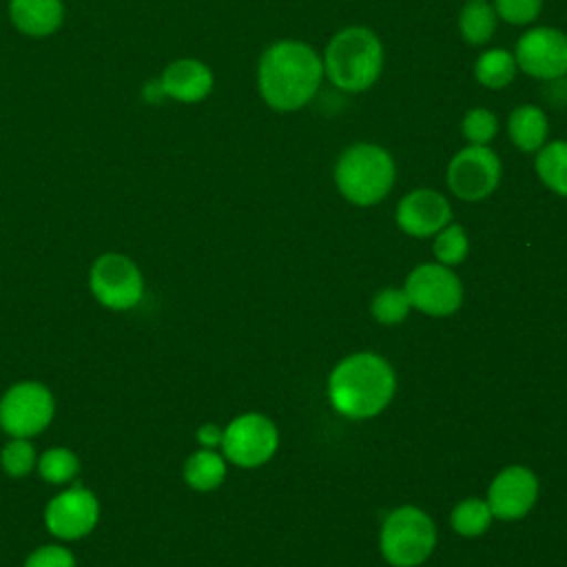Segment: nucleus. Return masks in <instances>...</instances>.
<instances>
[{"label": "nucleus", "instance_id": "1", "mask_svg": "<svg viewBox=\"0 0 567 567\" xmlns=\"http://www.w3.org/2000/svg\"><path fill=\"white\" fill-rule=\"evenodd\" d=\"M321 53L301 40L270 44L257 66V89L264 102L279 113L303 109L323 82Z\"/></svg>", "mask_w": 567, "mask_h": 567}, {"label": "nucleus", "instance_id": "2", "mask_svg": "<svg viewBox=\"0 0 567 567\" xmlns=\"http://www.w3.org/2000/svg\"><path fill=\"white\" fill-rule=\"evenodd\" d=\"M334 410L350 419L379 414L394 394V372L377 354L359 352L337 363L328 383Z\"/></svg>", "mask_w": 567, "mask_h": 567}, {"label": "nucleus", "instance_id": "3", "mask_svg": "<svg viewBox=\"0 0 567 567\" xmlns=\"http://www.w3.org/2000/svg\"><path fill=\"white\" fill-rule=\"evenodd\" d=\"M323 75L343 93L368 91L383 71V42L368 27H343L326 44Z\"/></svg>", "mask_w": 567, "mask_h": 567}, {"label": "nucleus", "instance_id": "4", "mask_svg": "<svg viewBox=\"0 0 567 567\" xmlns=\"http://www.w3.org/2000/svg\"><path fill=\"white\" fill-rule=\"evenodd\" d=\"M396 164L392 155L374 142L350 144L334 164L339 193L357 206L379 204L394 186Z\"/></svg>", "mask_w": 567, "mask_h": 567}, {"label": "nucleus", "instance_id": "5", "mask_svg": "<svg viewBox=\"0 0 567 567\" xmlns=\"http://www.w3.org/2000/svg\"><path fill=\"white\" fill-rule=\"evenodd\" d=\"M434 543V523L414 505L394 509L381 527V551L394 567L421 565L432 554Z\"/></svg>", "mask_w": 567, "mask_h": 567}, {"label": "nucleus", "instance_id": "6", "mask_svg": "<svg viewBox=\"0 0 567 567\" xmlns=\"http://www.w3.org/2000/svg\"><path fill=\"white\" fill-rule=\"evenodd\" d=\"M501 175L503 164L489 146L467 144L450 159L445 182L458 199L481 202L496 190Z\"/></svg>", "mask_w": 567, "mask_h": 567}, {"label": "nucleus", "instance_id": "7", "mask_svg": "<svg viewBox=\"0 0 567 567\" xmlns=\"http://www.w3.org/2000/svg\"><path fill=\"white\" fill-rule=\"evenodd\" d=\"M518 71L525 75L549 82L567 75V33L556 27L527 29L514 49Z\"/></svg>", "mask_w": 567, "mask_h": 567}, {"label": "nucleus", "instance_id": "8", "mask_svg": "<svg viewBox=\"0 0 567 567\" xmlns=\"http://www.w3.org/2000/svg\"><path fill=\"white\" fill-rule=\"evenodd\" d=\"M53 416V396L40 383H18L0 401V425L16 439L38 434Z\"/></svg>", "mask_w": 567, "mask_h": 567}, {"label": "nucleus", "instance_id": "9", "mask_svg": "<svg viewBox=\"0 0 567 567\" xmlns=\"http://www.w3.org/2000/svg\"><path fill=\"white\" fill-rule=\"evenodd\" d=\"M403 290L412 306L432 317L452 315L463 297L458 277L443 264H423L414 268L408 275Z\"/></svg>", "mask_w": 567, "mask_h": 567}, {"label": "nucleus", "instance_id": "10", "mask_svg": "<svg viewBox=\"0 0 567 567\" xmlns=\"http://www.w3.org/2000/svg\"><path fill=\"white\" fill-rule=\"evenodd\" d=\"M279 443L277 427L270 419L261 414H244L237 416L224 430V454L241 467H255L266 463Z\"/></svg>", "mask_w": 567, "mask_h": 567}, {"label": "nucleus", "instance_id": "11", "mask_svg": "<svg viewBox=\"0 0 567 567\" xmlns=\"http://www.w3.org/2000/svg\"><path fill=\"white\" fill-rule=\"evenodd\" d=\"M91 290L106 308L126 310L142 297V275L128 257L102 255L91 268Z\"/></svg>", "mask_w": 567, "mask_h": 567}, {"label": "nucleus", "instance_id": "12", "mask_svg": "<svg viewBox=\"0 0 567 567\" xmlns=\"http://www.w3.org/2000/svg\"><path fill=\"white\" fill-rule=\"evenodd\" d=\"M538 496V478L532 470L512 465L505 467L489 485L487 505L492 516L501 520H516L525 516Z\"/></svg>", "mask_w": 567, "mask_h": 567}, {"label": "nucleus", "instance_id": "13", "mask_svg": "<svg viewBox=\"0 0 567 567\" xmlns=\"http://www.w3.org/2000/svg\"><path fill=\"white\" fill-rule=\"evenodd\" d=\"M452 221L447 197L432 188H416L403 195L396 206V224L412 237H432Z\"/></svg>", "mask_w": 567, "mask_h": 567}, {"label": "nucleus", "instance_id": "14", "mask_svg": "<svg viewBox=\"0 0 567 567\" xmlns=\"http://www.w3.org/2000/svg\"><path fill=\"white\" fill-rule=\"evenodd\" d=\"M47 527L60 538H80L89 534L97 520V501L82 487L58 494L44 514Z\"/></svg>", "mask_w": 567, "mask_h": 567}, {"label": "nucleus", "instance_id": "15", "mask_svg": "<svg viewBox=\"0 0 567 567\" xmlns=\"http://www.w3.org/2000/svg\"><path fill=\"white\" fill-rule=\"evenodd\" d=\"M159 84L168 97L179 102H199L213 89V73L204 62L184 58L166 66Z\"/></svg>", "mask_w": 567, "mask_h": 567}, {"label": "nucleus", "instance_id": "16", "mask_svg": "<svg viewBox=\"0 0 567 567\" xmlns=\"http://www.w3.org/2000/svg\"><path fill=\"white\" fill-rule=\"evenodd\" d=\"M549 133L547 113L538 104H520L507 117V135L523 153H536Z\"/></svg>", "mask_w": 567, "mask_h": 567}, {"label": "nucleus", "instance_id": "17", "mask_svg": "<svg viewBox=\"0 0 567 567\" xmlns=\"http://www.w3.org/2000/svg\"><path fill=\"white\" fill-rule=\"evenodd\" d=\"M11 20L27 35H49L62 22L60 0H11Z\"/></svg>", "mask_w": 567, "mask_h": 567}, {"label": "nucleus", "instance_id": "18", "mask_svg": "<svg viewBox=\"0 0 567 567\" xmlns=\"http://www.w3.org/2000/svg\"><path fill=\"white\" fill-rule=\"evenodd\" d=\"M516 73H518V64H516L514 51H507L501 47L485 49L474 62L476 82L492 91H501V89L509 86L514 82Z\"/></svg>", "mask_w": 567, "mask_h": 567}, {"label": "nucleus", "instance_id": "19", "mask_svg": "<svg viewBox=\"0 0 567 567\" xmlns=\"http://www.w3.org/2000/svg\"><path fill=\"white\" fill-rule=\"evenodd\" d=\"M498 16L487 0H467L458 13L461 38L472 47L487 44L496 33Z\"/></svg>", "mask_w": 567, "mask_h": 567}, {"label": "nucleus", "instance_id": "20", "mask_svg": "<svg viewBox=\"0 0 567 567\" xmlns=\"http://www.w3.org/2000/svg\"><path fill=\"white\" fill-rule=\"evenodd\" d=\"M540 182L560 197H567V140L545 142L534 157Z\"/></svg>", "mask_w": 567, "mask_h": 567}, {"label": "nucleus", "instance_id": "21", "mask_svg": "<svg viewBox=\"0 0 567 567\" xmlns=\"http://www.w3.org/2000/svg\"><path fill=\"white\" fill-rule=\"evenodd\" d=\"M184 476H186V483L199 492H208V489H215L219 487V483L224 481L226 476V465H224V458L213 452V450H202V452H195L188 461H186V467H184Z\"/></svg>", "mask_w": 567, "mask_h": 567}, {"label": "nucleus", "instance_id": "22", "mask_svg": "<svg viewBox=\"0 0 567 567\" xmlns=\"http://www.w3.org/2000/svg\"><path fill=\"white\" fill-rule=\"evenodd\" d=\"M452 527L461 536H478L489 527L492 512L489 505L481 498H465L452 512Z\"/></svg>", "mask_w": 567, "mask_h": 567}, {"label": "nucleus", "instance_id": "23", "mask_svg": "<svg viewBox=\"0 0 567 567\" xmlns=\"http://www.w3.org/2000/svg\"><path fill=\"white\" fill-rule=\"evenodd\" d=\"M461 133L467 144L489 146V142L498 133V117L485 106H474L463 115Z\"/></svg>", "mask_w": 567, "mask_h": 567}, {"label": "nucleus", "instance_id": "24", "mask_svg": "<svg viewBox=\"0 0 567 567\" xmlns=\"http://www.w3.org/2000/svg\"><path fill=\"white\" fill-rule=\"evenodd\" d=\"M467 248H470V241H467V235L463 230L461 224H447L443 226L439 233H436V239H434V255L436 259L443 264V266H456L465 259L467 255Z\"/></svg>", "mask_w": 567, "mask_h": 567}, {"label": "nucleus", "instance_id": "25", "mask_svg": "<svg viewBox=\"0 0 567 567\" xmlns=\"http://www.w3.org/2000/svg\"><path fill=\"white\" fill-rule=\"evenodd\" d=\"M410 308H412V303H410L408 292L399 290V288H385L372 301L374 319L379 323H385V326L403 321L408 317Z\"/></svg>", "mask_w": 567, "mask_h": 567}, {"label": "nucleus", "instance_id": "26", "mask_svg": "<svg viewBox=\"0 0 567 567\" xmlns=\"http://www.w3.org/2000/svg\"><path fill=\"white\" fill-rule=\"evenodd\" d=\"M38 467H40V474H42L47 481H51V483H64V481H69L71 476H75V472H78V458H75L69 450H64V447H51V450H47V452L42 454Z\"/></svg>", "mask_w": 567, "mask_h": 567}, {"label": "nucleus", "instance_id": "27", "mask_svg": "<svg viewBox=\"0 0 567 567\" xmlns=\"http://www.w3.org/2000/svg\"><path fill=\"white\" fill-rule=\"evenodd\" d=\"M492 7L498 20H505L514 27H525L540 16L543 0H494Z\"/></svg>", "mask_w": 567, "mask_h": 567}, {"label": "nucleus", "instance_id": "28", "mask_svg": "<svg viewBox=\"0 0 567 567\" xmlns=\"http://www.w3.org/2000/svg\"><path fill=\"white\" fill-rule=\"evenodd\" d=\"M35 463V452L29 441L24 439H13L9 445L2 450V467L11 476H24Z\"/></svg>", "mask_w": 567, "mask_h": 567}, {"label": "nucleus", "instance_id": "29", "mask_svg": "<svg viewBox=\"0 0 567 567\" xmlns=\"http://www.w3.org/2000/svg\"><path fill=\"white\" fill-rule=\"evenodd\" d=\"M24 567H75V563H73L71 551H66L64 547H58V545H49V547L33 551L27 558Z\"/></svg>", "mask_w": 567, "mask_h": 567}, {"label": "nucleus", "instance_id": "30", "mask_svg": "<svg viewBox=\"0 0 567 567\" xmlns=\"http://www.w3.org/2000/svg\"><path fill=\"white\" fill-rule=\"evenodd\" d=\"M224 439V432L217 427V425H204L197 430V441L206 447H213V445H219Z\"/></svg>", "mask_w": 567, "mask_h": 567}]
</instances>
